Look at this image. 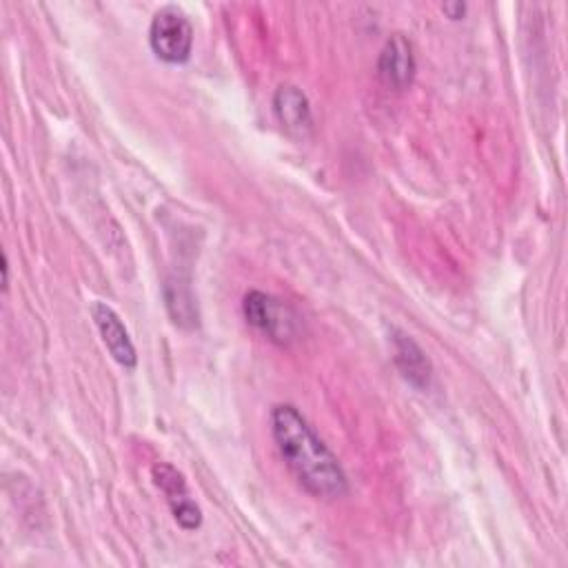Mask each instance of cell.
<instances>
[{
  "label": "cell",
  "instance_id": "cell-6",
  "mask_svg": "<svg viewBox=\"0 0 568 568\" xmlns=\"http://www.w3.org/2000/svg\"><path fill=\"white\" fill-rule=\"evenodd\" d=\"M91 317L95 322V328L106 346V351L111 353V357L124 366V368H133L135 362H138V355H135V348H133V342L129 337V331L124 326V322L120 320V315L104 302L95 300L91 304Z\"/></svg>",
  "mask_w": 568,
  "mask_h": 568
},
{
  "label": "cell",
  "instance_id": "cell-3",
  "mask_svg": "<svg viewBox=\"0 0 568 568\" xmlns=\"http://www.w3.org/2000/svg\"><path fill=\"white\" fill-rule=\"evenodd\" d=\"M242 313L251 326L277 344H288L297 335V315L293 308L268 293L248 291L242 302Z\"/></svg>",
  "mask_w": 568,
  "mask_h": 568
},
{
  "label": "cell",
  "instance_id": "cell-10",
  "mask_svg": "<svg viewBox=\"0 0 568 568\" xmlns=\"http://www.w3.org/2000/svg\"><path fill=\"white\" fill-rule=\"evenodd\" d=\"M442 11H444L450 20H459V18L464 16V11H466V4H464V2H446V4H442Z\"/></svg>",
  "mask_w": 568,
  "mask_h": 568
},
{
  "label": "cell",
  "instance_id": "cell-7",
  "mask_svg": "<svg viewBox=\"0 0 568 568\" xmlns=\"http://www.w3.org/2000/svg\"><path fill=\"white\" fill-rule=\"evenodd\" d=\"M390 346H393V362L402 373V377L410 386L426 390L433 379V364L422 351V346L399 328L390 331Z\"/></svg>",
  "mask_w": 568,
  "mask_h": 568
},
{
  "label": "cell",
  "instance_id": "cell-8",
  "mask_svg": "<svg viewBox=\"0 0 568 568\" xmlns=\"http://www.w3.org/2000/svg\"><path fill=\"white\" fill-rule=\"evenodd\" d=\"M273 113L286 133L297 138H304L311 133V126H313L311 102L300 87L295 84L277 87L273 95Z\"/></svg>",
  "mask_w": 568,
  "mask_h": 568
},
{
  "label": "cell",
  "instance_id": "cell-4",
  "mask_svg": "<svg viewBox=\"0 0 568 568\" xmlns=\"http://www.w3.org/2000/svg\"><path fill=\"white\" fill-rule=\"evenodd\" d=\"M151 477H153V484L162 490L178 526L182 530H197L202 526V510L191 499L182 473L166 462H158L151 468Z\"/></svg>",
  "mask_w": 568,
  "mask_h": 568
},
{
  "label": "cell",
  "instance_id": "cell-11",
  "mask_svg": "<svg viewBox=\"0 0 568 568\" xmlns=\"http://www.w3.org/2000/svg\"><path fill=\"white\" fill-rule=\"evenodd\" d=\"M9 286V262H7V255H2V288L7 291Z\"/></svg>",
  "mask_w": 568,
  "mask_h": 568
},
{
  "label": "cell",
  "instance_id": "cell-1",
  "mask_svg": "<svg viewBox=\"0 0 568 568\" xmlns=\"http://www.w3.org/2000/svg\"><path fill=\"white\" fill-rule=\"evenodd\" d=\"M271 433L284 464L308 495L317 499H339L348 493L342 464L293 404L273 406Z\"/></svg>",
  "mask_w": 568,
  "mask_h": 568
},
{
  "label": "cell",
  "instance_id": "cell-5",
  "mask_svg": "<svg viewBox=\"0 0 568 568\" xmlns=\"http://www.w3.org/2000/svg\"><path fill=\"white\" fill-rule=\"evenodd\" d=\"M415 69H417V64H415L413 44L402 33L390 36L379 51V60H377L379 80L388 89L402 91L413 82Z\"/></svg>",
  "mask_w": 568,
  "mask_h": 568
},
{
  "label": "cell",
  "instance_id": "cell-2",
  "mask_svg": "<svg viewBox=\"0 0 568 568\" xmlns=\"http://www.w3.org/2000/svg\"><path fill=\"white\" fill-rule=\"evenodd\" d=\"M149 44L155 58H160L162 62H186L193 49V27L189 22V16L175 4H166L155 11L149 27Z\"/></svg>",
  "mask_w": 568,
  "mask_h": 568
},
{
  "label": "cell",
  "instance_id": "cell-9",
  "mask_svg": "<svg viewBox=\"0 0 568 568\" xmlns=\"http://www.w3.org/2000/svg\"><path fill=\"white\" fill-rule=\"evenodd\" d=\"M164 300H166V311H169L173 324L184 326V328L197 326V306H195V300L186 284L169 280L164 284Z\"/></svg>",
  "mask_w": 568,
  "mask_h": 568
}]
</instances>
